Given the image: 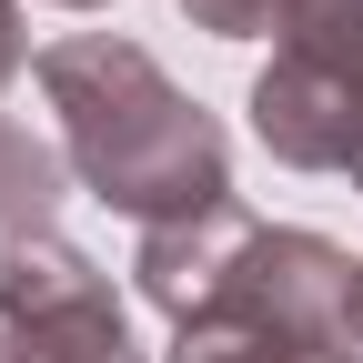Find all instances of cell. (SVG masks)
<instances>
[{
    "mask_svg": "<svg viewBox=\"0 0 363 363\" xmlns=\"http://www.w3.org/2000/svg\"><path fill=\"white\" fill-rule=\"evenodd\" d=\"M61 11H101V0H61Z\"/></svg>",
    "mask_w": 363,
    "mask_h": 363,
    "instance_id": "9",
    "label": "cell"
},
{
    "mask_svg": "<svg viewBox=\"0 0 363 363\" xmlns=\"http://www.w3.org/2000/svg\"><path fill=\"white\" fill-rule=\"evenodd\" d=\"M182 11H192V30H212V40H283L303 21V0H182Z\"/></svg>",
    "mask_w": 363,
    "mask_h": 363,
    "instance_id": "7",
    "label": "cell"
},
{
    "mask_svg": "<svg viewBox=\"0 0 363 363\" xmlns=\"http://www.w3.org/2000/svg\"><path fill=\"white\" fill-rule=\"evenodd\" d=\"M162 363H363V252L252 222L212 313L172 323Z\"/></svg>",
    "mask_w": 363,
    "mask_h": 363,
    "instance_id": "2",
    "label": "cell"
},
{
    "mask_svg": "<svg viewBox=\"0 0 363 363\" xmlns=\"http://www.w3.org/2000/svg\"><path fill=\"white\" fill-rule=\"evenodd\" d=\"M252 142L293 172L363 182V0H303L252 71Z\"/></svg>",
    "mask_w": 363,
    "mask_h": 363,
    "instance_id": "3",
    "label": "cell"
},
{
    "mask_svg": "<svg viewBox=\"0 0 363 363\" xmlns=\"http://www.w3.org/2000/svg\"><path fill=\"white\" fill-rule=\"evenodd\" d=\"M0 363H21V353H11V333H0Z\"/></svg>",
    "mask_w": 363,
    "mask_h": 363,
    "instance_id": "10",
    "label": "cell"
},
{
    "mask_svg": "<svg viewBox=\"0 0 363 363\" xmlns=\"http://www.w3.org/2000/svg\"><path fill=\"white\" fill-rule=\"evenodd\" d=\"M61 192H71V162H61V142H40L30 121H11V111H0V242L51 233Z\"/></svg>",
    "mask_w": 363,
    "mask_h": 363,
    "instance_id": "6",
    "label": "cell"
},
{
    "mask_svg": "<svg viewBox=\"0 0 363 363\" xmlns=\"http://www.w3.org/2000/svg\"><path fill=\"white\" fill-rule=\"evenodd\" d=\"M40 91H51L71 182L101 192L111 212H131L142 233L202 222V212L233 202V142H222V121L142 51V40H121V30L51 40V51H40Z\"/></svg>",
    "mask_w": 363,
    "mask_h": 363,
    "instance_id": "1",
    "label": "cell"
},
{
    "mask_svg": "<svg viewBox=\"0 0 363 363\" xmlns=\"http://www.w3.org/2000/svg\"><path fill=\"white\" fill-rule=\"evenodd\" d=\"M0 333L21 363H152L131 343V313L111 293V272L61 233L0 242Z\"/></svg>",
    "mask_w": 363,
    "mask_h": 363,
    "instance_id": "4",
    "label": "cell"
},
{
    "mask_svg": "<svg viewBox=\"0 0 363 363\" xmlns=\"http://www.w3.org/2000/svg\"><path fill=\"white\" fill-rule=\"evenodd\" d=\"M252 242V212L222 202L202 222H162V233H142V252H131V283H142L152 313H172V323H192V313H212V293L233 283V252Z\"/></svg>",
    "mask_w": 363,
    "mask_h": 363,
    "instance_id": "5",
    "label": "cell"
},
{
    "mask_svg": "<svg viewBox=\"0 0 363 363\" xmlns=\"http://www.w3.org/2000/svg\"><path fill=\"white\" fill-rule=\"evenodd\" d=\"M21 61H30V21H21V0H0V91L21 81Z\"/></svg>",
    "mask_w": 363,
    "mask_h": 363,
    "instance_id": "8",
    "label": "cell"
}]
</instances>
